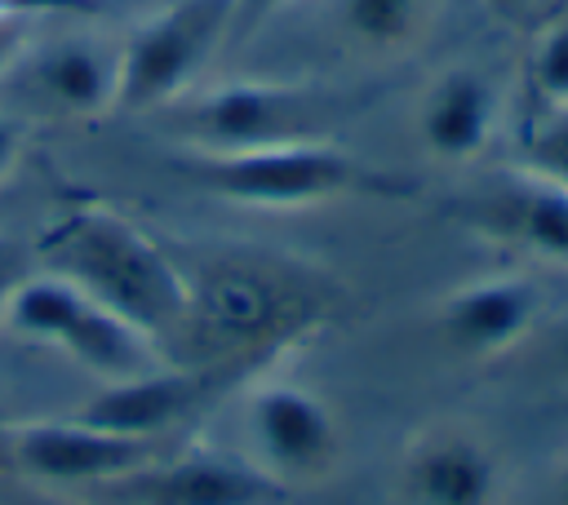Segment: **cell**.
<instances>
[{"label": "cell", "instance_id": "1", "mask_svg": "<svg viewBox=\"0 0 568 505\" xmlns=\"http://www.w3.org/2000/svg\"><path fill=\"white\" fill-rule=\"evenodd\" d=\"M328 310L333 284L320 270L280 252L226 248L186 270V319L169 359L231 390L320 332Z\"/></svg>", "mask_w": 568, "mask_h": 505}, {"label": "cell", "instance_id": "2", "mask_svg": "<svg viewBox=\"0 0 568 505\" xmlns=\"http://www.w3.org/2000/svg\"><path fill=\"white\" fill-rule=\"evenodd\" d=\"M40 270H53L146 332L164 359L186 319V270L124 213L75 204L40 235Z\"/></svg>", "mask_w": 568, "mask_h": 505}, {"label": "cell", "instance_id": "3", "mask_svg": "<svg viewBox=\"0 0 568 505\" xmlns=\"http://www.w3.org/2000/svg\"><path fill=\"white\" fill-rule=\"evenodd\" d=\"M173 168L204 195L266 213L320 208L337 199H408L417 190L408 177L337 146V137L262 151H178Z\"/></svg>", "mask_w": 568, "mask_h": 505}, {"label": "cell", "instance_id": "4", "mask_svg": "<svg viewBox=\"0 0 568 505\" xmlns=\"http://www.w3.org/2000/svg\"><path fill=\"white\" fill-rule=\"evenodd\" d=\"M351 111L355 97L346 89L315 80L235 75L222 84H195L160 115L178 151H262L288 142H324Z\"/></svg>", "mask_w": 568, "mask_h": 505}, {"label": "cell", "instance_id": "5", "mask_svg": "<svg viewBox=\"0 0 568 505\" xmlns=\"http://www.w3.org/2000/svg\"><path fill=\"white\" fill-rule=\"evenodd\" d=\"M0 328L62 350L102 385L142 377L155 363H164V350L146 332H138L111 306H102L98 297H89L84 288H75L53 270H27L13 284Z\"/></svg>", "mask_w": 568, "mask_h": 505}, {"label": "cell", "instance_id": "6", "mask_svg": "<svg viewBox=\"0 0 568 505\" xmlns=\"http://www.w3.org/2000/svg\"><path fill=\"white\" fill-rule=\"evenodd\" d=\"M235 0H169L115 44V111L146 115L191 93L231 35Z\"/></svg>", "mask_w": 568, "mask_h": 505}, {"label": "cell", "instance_id": "7", "mask_svg": "<svg viewBox=\"0 0 568 505\" xmlns=\"http://www.w3.org/2000/svg\"><path fill=\"white\" fill-rule=\"evenodd\" d=\"M248 461L280 487L324 483L346 452V434L324 394L288 377H257L244 394Z\"/></svg>", "mask_w": 568, "mask_h": 505}, {"label": "cell", "instance_id": "8", "mask_svg": "<svg viewBox=\"0 0 568 505\" xmlns=\"http://www.w3.org/2000/svg\"><path fill=\"white\" fill-rule=\"evenodd\" d=\"M155 452H160L155 439L120 434V430L93 425L84 416L13 421V430H9V470H18L22 478H36L44 487L93 492L102 483L133 474Z\"/></svg>", "mask_w": 568, "mask_h": 505}, {"label": "cell", "instance_id": "9", "mask_svg": "<svg viewBox=\"0 0 568 505\" xmlns=\"http://www.w3.org/2000/svg\"><path fill=\"white\" fill-rule=\"evenodd\" d=\"M93 496L106 505H284L288 487L244 456L191 447L173 456L155 452L133 474L93 487Z\"/></svg>", "mask_w": 568, "mask_h": 505}, {"label": "cell", "instance_id": "10", "mask_svg": "<svg viewBox=\"0 0 568 505\" xmlns=\"http://www.w3.org/2000/svg\"><path fill=\"white\" fill-rule=\"evenodd\" d=\"M453 213L466 230L568 270V186L515 164L457 199Z\"/></svg>", "mask_w": 568, "mask_h": 505}, {"label": "cell", "instance_id": "11", "mask_svg": "<svg viewBox=\"0 0 568 505\" xmlns=\"http://www.w3.org/2000/svg\"><path fill=\"white\" fill-rule=\"evenodd\" d=\"M435 328L457 359H470V363L501 359L537 337L541 288H537V279L515 275V270L475 275L439 297Z\"/></svg>", "mask_w": 568, "mask_h": 505}, {"label": "cell", "instance_id": "12", "mask_svg": "<svg viewBox=\"0 0 568 505\" xmlns=\"http://www.w3.org/2000/svg\"><path fill=\"white\" fill-rule=\"evenodd\" d=\"M399 492L408 505H501L506 465L479 430L435 421L404 443Z\"/></svg>", "mask_w": 568, "mask_h": 505}, {"label": "cell", "instance_id": "13", "mask_svg": "<svg viewBox=\"0 0 568 505\" xmlns=\"http://www.w3.org/2000/svg\"><path fill=\"white\" fill-rule=\"evenodd\" d=\"M501 124L497 84L479 66H444L417 97V142L439 164H470L479 159Z\"/></svg>", "mask_w": 568, "mask_h": 505}, {"label": "cell", "instance_id": "14", "mask_svg": "<svg viewBox=\"0 0 568 505\" xmlns=\"http://www.w3.org/2000/svg\"><path fill=\"white\" fill-rule=\"evenodd\" d=\"M217 394L222 390L204 372L164 359L142 377L102 385V394L75 416H84L93 425H106V430H120V434H138V439H155L160 443V434L182 425L191 412H200Z\"/></svg>", "mask_w": 568, "mask_h": 505}, {"label": "cell", "instance_id": "15", "mask_svg": "<svg viewBox=\"0 0 568 505\" xmlns=\"http://www.w3.org/2000/svg\"><path fill=\"white\" fill-rule=\"evenodd\" d=\"M22 84L44 111L67 120H98L115 111V49L98 35H58L27 53Z\"/></svg>", "mask_w": 568, "mask_h": 505}, {"label": "cell", "instance_id": "16", "mask_svg": "<svg viewBox=\"0 0 568 505\" xmlns=\"http://www.w3.org/2000/svg\"><path fill=\"white\" fill-rule=\"evenodd\" d=\"M439 0H337L342 35L373 58L413 53L435 27Z\"/></svg>", "mask_w": 568, "mask_h": 505}, {"label": "cell", "instance_id": "17", "mask_svg": "<svg viewBox=\"0 0 568 505\" xmlns=\"http://www.w3.org/2000/svg\"><path fill=\"white\" fill-rule=\"evenodd\" d=\"M528 84L546 111L568 106V18H555L537 31L528 49Z\"/></svg>", "mask_w": 568, "mask_h": 505}, {"label": "cell", "instance_id": "18", "mask_svg": "<svg viewBox=\"0 0 568 505\" xmlns=\"http://www.w3.org/2000/svg\"><path fill=\"white\" fill-rule=\"evenodd\" d=\"M515 164L528 168V173H541V177H550L559 186H568V106L541 111V120L528 124Z\"/></svg>", "mask_w": 568, "mask_h": 505}, {"label": "cell", "instance_id": "19", "mask_svg": "<svg viewBox=\"0 0 568 505\" xmlns=\"http://www.w3.org/2000/svg\"><path fill=\"white\" fill-rule=\"evenodd\" d=\"M284 4H293V0H235V22H231V31H257L266 18H275Z\"/></svg>", "mask_w": 568, "mask_h": 505}, {"label": "cell", "instance_id": "20", "mask_svg": "<svg viewBox=\"0 0 568 505\" xmlns=\"http://www.w3.org/2000/svg\"><path fill=\"white\" fill-rule=\"evenodd\" d=\"M18 159H22V128H18L13 115L0 111V182H9V173L18 168Z\"/></svg>", "mask_w": 568, "mask_h": 505}, {"label": "cell", "instance_id": "21", "mask_svg": "<svg viewBox=\"0 0 568 505\" xmlns=\"http://www.w3.org/2000/svg\"><path fill=\"white\" fill-rule=\"evenodd\" d=\"M484 9H488L497 22L515 27V22H532V18L546 9V0H484Z\"/></svg>", "mask_w": 568, "mask_h": 505}, {"label": "cell", "instance_id": "22", "mask_svg": "<svg viewBox=\"0 0 568 505\" xmlns=\"http://www.w3.org/2000/svg\"><path fill=\"white\" fill-rule=\"evenodd\" d=\"M27 275V266H22V252L9 244V239H0V319H4V301H9V292H13V284Z\"/></svg>", "mask_w": 568, "mask_h": 505}, {"label": "cell", "instance_id": "23", "mask_svg": "<svg viewBox=\"0 0 568 505\" xmlns=\"http://www.w3.org/2000/svg\"><path fill=\"white\" fill-rule=\"evenodd\" d=\"M18 53H22V27H18V18H9V22H0V75L18 62Z\"/></svg>", "mask_w": 568, "mask_h": 505}, {"label": "cell", "instance_id": "24", "mask_svg": "<svg viewBox=\"0 0 568 505\" xmlns=\"http://www.w3.org/2000/svg\"><path fill=\"white\" fill-rule=\"evenodd\" d=\"M550 368L559 377H568V319L555 323V337H550Z\"/></svg>", "mask_w": 568, "mask_h": 505}, {"label": "cell", "instance_id": "25", "mask_svg": "<svg viewBox=\"0 0 568 505\" xmlns=\"http://www.w3.org/2000/svg\"><path fill=\"white\" fill-rule=\"evenodd\" d=\"M9 430H13V421L0 412V470H9Z\"/></svg>", "mask_w": 568, "mask_h": 505}, {"label": "cell", "instance_id": "26", "mask_svg": "<svg viewBox=\"0 0 568 505\" xmlns=\"http://www.w3.org/2000/svg\"><path fill=\"white\" fill-rule=\"evenodd\" d=\"M559 505H568V452H564V461H559Z\"/></svg>", "mask_w": 568, "mask_h": 505}, {"label": "cell", "instance_id": "27", "mask_svg": "<svg viewBox=\"0 0 568 505\" xmlns=\"http://www.w3.org/2000/svg\"><path fill=\"white\" fill-rule=\"evenodd\" d=\"M18 4H22V0H0V22H9V18H18Z\"/></svg>", "mask_w": 568, "mask_h": 505}]
</instances>
